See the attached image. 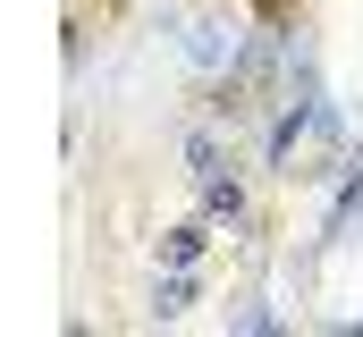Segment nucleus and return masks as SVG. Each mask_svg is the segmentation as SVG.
Wrapping results in <instances>:
<instances>
[{"mask_svg": "<svg viewBox=\"0 0 363 337\" xmlns=\"http://www.w3.org/2000/svg\"><path fill=\"white\" fill-rule=\"evenodd\" d=\"M245 8H254L262 25H296V17H304V0H245Z\"/></svg>", "mask_w": 363, "mask_h": 337, "instance_id": "1", "label": "nucleus"}]
</instances>
